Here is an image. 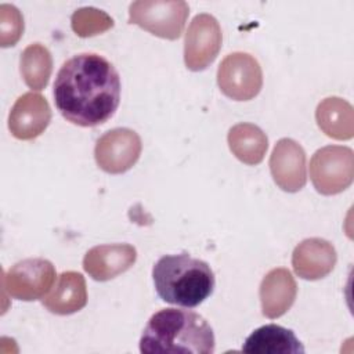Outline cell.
Listing matches in <instances>:
<instances>
[{"label": "cell", "instance_id": "1", "mask_svg": "<svg viewBox=\"0 0 354 354\" xmlns=\"http://www.w3.org/2000/svg\"><path fill=\"white\" fill-rule=\"evenodd\" d=\"M54 101L61 115L73 124H102L113 116L120 102L119 73L98 54H77L59 68L54 82Z\"/></svg>", "mask_w": 354, "mask_h": 354}, {"label": "cell", "instance_id": "5", "mask_svg": "<svg viewBox=\"0 0 354 354\" xmlns=\"http://www.w3.org/2000/svg\"><path fill=\"white\" fill-rule=\"evenodd\" d=\"M314 188L322 195H336L354 178V152L348 147L328 145L318 149L310 162Z\"/></svg>", "mask_w": 354, "mask_h": 354}, {"label": "cell", "instance_id": "12", "mask_svg": "<svg viewBox=\"0 0 354 354\" xmlns=\"http://www.w3.org/2000/svg\"><path fill=\"white\" fill-rule=\"evenodd\" d=\"M137 259V250L129 243L98 245L83 259L84 271L95 281H109L127 271Z\"/></svg>", "mask_w": 354, "mask_h": 354}, {"label": "cell", "instance_id": "17", "mask_svg": "<svg viewBox=\"0 0 354 354\" xmlns=\"http://www.w3.org/2000/svg\"><path fill=\"white\" fill-rule=\"evenodd\" d=\"M318 127L330 138L350 140L354 136V111L343 98L328 97L315 111Z\"/></svg>", "mask_w": 354, "mask_h": 354}, {"label": "cell", "instance_id": "15", "mask_svg": "<svg viewBox=\"0 0 354 354\" xmlns=\"http://www.w3.org/2000/svg\"><path fill=\"white\" fill-rule=\"evenodd\" d=\"M87 303L86 281L80 272H62L51 293L43 299V306L53 314L68 315L82 310Z\"/></svg>", "mask_w": 354, "mask_h": 354}, {"label": "cell", "instance_id": "7", "mask_svg": "<svg viewBox=\"0 0 354 354\" xmlns=\"http://www.w3.org/2000/svg\"><path fill=\"white\" fill-rule=\"evenodd\" d=\"M54 282L55 268L53 263L40 257L18 261L3 275L4 290L11 297L24 301L44 297Z\"/></svg>", "mask_w": 354, "mask_h": 354}, {"label": "cell", "instance_id": "20", "mask_svg": "<svg viewBox=\"0 0 354 354\" xmlns=\"http://www.w3.org/2000/svg\"><path fill=\"white\" fill-rule=\"evenodd\" d=\"M71 26L77 36L91 37L111 29L113 26V19L101 10L83 7L72 14Z\"/></svg>", "mask_w": 354, "mask_h": 354}, {"label": "cell", "instance_id": "8", "mask_svg": "<svg viewBox=\"0 0 354 354\" xmlns=\"http://www.w3.org/2000/svg\"><path fill=\"white\" fill-rule=\"evenodd\" d=\"M141 149V138L134 130L116 127L97 140L94 158L101 170L109 174H120L137 163Z\"/></svg>", "mask_w": 354, "mask_h": 354}, {"label": "cell", "instance_id": "4", "mask_svg": "<svg viewBox=\"0 0 354 354\" xmlns=\"http://www.w3.org/2000/svg\"><path fill=\"white\" fill-rule=\"evenodd\" d=\"M188 14L189 7L181 0H144L130 4L129 22L158 37L176 40L183 33Z\"/></svg>", "mask_w": 354, "mask_h": 354}, {"label": "cell", "instance_id": "6", "mask_svg": "<svg viewBox=\"0 0 354 354\" xmlns=\"http://www.w3.org/2000/svg\"><path fill=\"white\" fill-rule=\"evenodd\" d=\"M217 84L228 98L249 101L261 90V66L257 59L248 53L228 54L218 65Z\"/></svg>", "mask_w": 354, "mask_h": 354}, {"label": "cell", "instance_id": "3", "mask_svg": "<svg viewBox=\"0 0 354 354\" xmlns=\"http://www.w3.org/2000/svg\"><path fill=\"white\" fill-rule=\"evenodd\" d=\"M152 278L158 296L181 307L199 306L216 285L210 266L185 252L162 256L152 268Z\"/></svg>", "mask_w": 354, "mask_h": 354}, {"label": "cell", "instance_id": "18", "mask_svg": "<svg viewBox=\"0 0 354 354\" xmlns=\"http://www.w3.org/2000/svg\"><path fill=\"white\" fill-rule=\"evenodd\" d=\"M228 147L235 158L253 166L264 159L268 148V138L256 124L238 123L228 131Z\"/></svg>", "mask_w": 354, "mask_h": 354}, {"label": "cell", "instance_id": "2", "mask_svg": "<svg viewBox=\"0 0 354 354\" xmlns=\"http://www.w3.org/2000/svg\"><path fill=\"white\" fill-rule=\"evenodd\" d=\"M214 333L199 314L181 308H163L155 313L145 325L140 351L153 353H214Z\"/></svg>", "mask_w": 354, "mask_h": 354}, {"label": "cell", "instance_id": "14", "mask_svg": "<svg viewBox=\"0 0 354 354\" xmlns=\"http://www.w3.org/2000/svg\"><path fill=\"white\" fill-rule=\"evenodd\" d=\"M259 295L263 314L267 318H278L295 303L297 285L289 270L274 268L263 278Z\"/></svg>", "mask_w": 354, "mask_h": 354}, {"label": "cell", "instance_id": "11", "mask_svg": "<svg viewBox=\"0 0 354 354\" xmlns=\"http://www.w3.org/2000/svg\"><path fill=\"white\" fill-rule=\"evenodd\" d=\"M51 120V109L47 100L37 93L22 94L12 105L8 115V129L18 140L39 137Z\"/></svg>", "mask_w": 354, "mask_h": 354}, {"label": "cell", "instance_id": "21", "mask_svg": "<svg viewBox=\"0 0 354 354\" xmlns=\"http://www.w3.org/2000/svg\"><path fill=\"white\" fill-rule=\"evenodd\" d=\"M24 32V18L17 7L10 4L0 6V44L1 47L14 46Z\"/></svg>", "mask_w": 354, "mask_h": 354}, {"label": "cell", "instance_id": "19", "mask_svg": "<svg viewBox=\"0 0 354 354\" xmlns=\"http://www.w3.org/2000/svg\"><path fill=\"white\" fill-rule=\"evenodd\" d=\"M21 75L25 84L32 90H43L53 71L50 51L40 43L29 44L21 54Z\"/></svg>", "mask_w": 354, "mask_h": 354}, {"label": "cell", "instance_id": "10", "mask_svg": "<svg viewBox=\"0 0 354 354\" xmlns=\"http://www.w3.org/2000/svg\"><path fill=\"white\" fill-rule=\"evenodd\" d=\"M270 170L275 184L286 192L300 191L307 180L306 152L292 138H281L271 153Z\"/></svg>", "mask_w": 354, "mask_h": 354}, {"label": "cell", "instance_id": "16", "mask_svg": "<svg viewBox=\"0 0 354 354\" xmlns=\"http://www.w3.org/2000/svg\"><path fill=\"white\" fill-rule=\"evenodd\" d=\"M242 351L254 354H303L304 347L293 330L268 324L254 329L246 337Z\"/></svg>", "mask_w": 354, "mask_h": 354}, {"label": "cell", "instance_id": "13", "mask_svg": "<svg viewBox=\"0 0 354 354\" xmlns=\"http://www.w3.org/2000/svg\"><path fill=\"white\" fill-rule=\"evenodd\" d=\"M337 260L333 245L322 238H307L293 250L292 266L295 272L308 281L326 277Z\"/></svg>", "mask_w": 354, "mask_h": 354}, {"label": "cell", "instance_id": "9", "mask_svg": "<svg viewBox=\"0 0 354 354\" xmlns=\"http://www.w3.org/2000/svg\"><path fill=\"white\" fill-rule=\"evenodd\" d=\"M221 28L210 14H198L191 21L184 43V62L191 71L206 69L221 48Z\"/></svg>", "mask_w": 354, "mask_h": 354}]
</instances>
